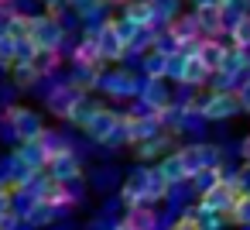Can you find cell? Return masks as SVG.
I'll use <instances>...</instances> for the list:
<instances>
[{
  "instance_id": "83f0119b",
  "label": "cell",
  "mask_w": 250,
  "mask_h": 230,
  "mask_svg": "<svg viewBox=\"0 0 250 230\" xmlns=\"http://www.w3.org/2000/svg\"><path fill=\"white\" fill-rule=\"evenodd\" d=\"M93 110H96V103H93V100H89V96L83 93V96H79V100H76V103L69 107L65 120H72V124H79V127H83V124H86V120L93 117Z\"/></svg>"
},
{
  "instance_id": "ffe728a7",
  "label": "cell",
  "mask_w": 250,
  "mask_h": 230,
  "mask_svg": "<svg viewBox=\"0 0 250 230\" xmlns=\"http://www.w3.org/2000/svg\"><path fill=\"white\" fill-rule=\"evenodd\" d=\"M124 18L134 24V28H141V31H147L151 24H154V7H151V0H134V4H127V11H124Z\"/></svg>"
},
{
  "instance_id": "f1b7e54d",
  "label": "cell",
  "mask_w": 250,
  "mask_h": 230,
  "mask_svg": "<svg viewBox=\"0 0 250 230\" xmlns=\"http://www.w3.org/2000/svg\"><path fill=\"white\" fill-rule=\"evenodd\" d=\"M226 216H229V220H233L236 227H250V192H247V196H240V199L233 203V209H229Z\"/></svg>"
},
{
  "instance_id": "e0dca14e",
  "label": "cell",
  "mask_w": 250,
  "mask_h": 230,
  "mask_svg": "<svg viewBox=\"0 0 250 230\" xmlns=\"http://www.w3.org/2000/svg\"><path fill=\"white\" fill-rule=\"evenodd\" d=\"M103 90H106L110 96H134V93H141V83H137V76L117 69V72H110V76L103 79Z\"/></svg>"
},
{
  "instance_id": "f35d334b",
  "label": "cell",
  "mask_w": 250,
  "mask_h": 230,
  "mask_svg": "<svg viewBox=\"0 0 250 230\" xmlns=\"http://www.w3.org/2000/svg\"><path fill=\"white\" fill-rule=\"evenodd\" d=\"M240 155H243V161H247V165H250V134H247V138H243V144H240Z\"/></svg>"
},
{
  "instance_id": "4316f807",
  "label": "cell",
  "mask_w": 250,
  "mask_h": 230,
  "mask_svg": "<svg viewBox=\"0 0 250 230\" xmlns=\"http://www.w3.org/2000/svg\"><path fill=\"white\" fill-rule=\"evenodd\" d=\"M158 172L168 179V185H178V182H188V175H185V168H182V161H178V155H165L161 158V165H158Z\"/></svg>"
},
{
  "instance_id": "9a60e30c",
  "label": "cell",
  "mask_w": 250,
  "mask_h": 230,
  "mask_svg": "<svg viewBox=\"0 0 250 230\" xmlns=\"http://www.w3.org/2000/svg\"><path fill=\"white\" fill-rule=\"evenodd\" d=\"M144 192H147V168H137V172H130L127 182L120 185V199H124V206L130 209V206H141V203H144Z\"/></svg>"
},
{
  "instance_id": "7a4b0ae2",
  "label": "cell",
  "mask_w": 250,
  "mask_h": 230,
  "mask_svg": "<svg viewBox=\"0 0 250 230\" xmlns=\"http://www.w3.org/2000/svg\"><path fill=\"white\" fill-rule=\"evenodd\" d=\"M35 52H45V55H55L65 42V28L59 21V14H38L31 18V31H28Z\"/></svg>"
},
{
  "instance_id": "cb8c5ba5",
  "label": "cell",
  "mask_w": 250,
  "mask_h": 230,
  "mask_svg": "<svg viewBox=\"0 0 250 230\" xmlns=\"http://www.w3.org/2000/svg\"><path fill=\"white\" fill-rule=\"evenodd\" d=\"M144 76H147V83H161L168 76V52H151L144 59Z\"/></svg>"
},
{
  "instance_id": "44dd1931",
  "label": "cell",
  "mask_w": 250,
  "mask_h": 230,
  "mask_svg": "<svg viewBox=\"0 0 250 230\" xmlns=\"http://www.w3.org/2000/svg\"><path fill=\"white\" fill-rule=\"evenodd\" d=\"M206 79H209V72L199 66V59H195V55H185L182 72H178V83H182V86H202Z\"/></svg>"
},
{
  "instance_id": "277c9868",
  "label": "cell",
  "mask_w": 250,
  "mask_h": 230,
  "mask_svg": "<svg viewBox=\"0 0 250 230\" xmlns=\"http://www.w3.org/2000/svg\"><path fill=\"white\" fill-rule=\"evenodd\" d=\"M7 124H11V131H14V138L21 141V144H28V141H38L42 134H45V124H42V117L31 110V107H7Z\"/></svg>"
},
{
  "instance_id": "b9f144b4",
  "label": "cell",
  "mask_w": 250,
  "mask_h": 230,
  "mask_svg": "<svg viewBox=\"0 0 250 230\" xmlns=\"http://www.w3.org/2000/svg\"><path fill=\"white\" fill-rule=\"evenodd\" d=\"M113 4H124V7H127V4H134V0H113Z\"/></svg>"
},
{
  "instance_id": "603a6c76",
  "label": "cell",
  "mask_w": 250,
  "mask_h": 230,
  "mask_svg": "<svg viewBox=\"0 0 250 230\" xmlns=\"http://www.w3.org/2000/svg\"><path fill=\"white\" fill-rule=\"evenodd\" d=\"M28 31H31V18L28 14H11V18H4V38H11V42H24L28 38Z\"/></svg>"
},
{
  "instance_id": "ab89813d",
  "label": "cell",
  "mask_w": 250,
  "mask_h": 230,
  "mask_svg": "<svg viewBox=\"0 0 250 230\" xmlns=\"http://www.w3.org/2000/svg\"><path fill=\"white\" fill-rule=\"evenodd\" d=\"M14 11H11V0H0V18H11Z\"/></svg>"
},
{
  "instance_id": "1f68e13d",
  "label": "cell",
  "mask_w": 250,
  "mask_h": 230,
  "mask_svg": "<svg viewBox=\"0 0 250 230\" xmlns=\"http://www.w3.org/2000/svg\"><path fill=\"white\" fill-rule=\"evenodd\" d=\"M165 144H168V141H165V134H158V138H147V141L137 148V155H141V158H151V155H158Z\"/></svg>"
},
{
  "instance_id": "4dcf8cb0",
  "label": "cell",
  "mask_w": 250,
  "mask_h": 230,
  "mask_svg": "<svg viewBox=\"0 0 250 230\" xmlns=\"http://www.w3.org/2000/svg\"><path fill=\"white\" fill-rule=\"evenodd\" d=\"M219 179H223V168H219V165H209V168H202V172L195 175V185L206 192V189H209L212 182H219Z\"/></svg>"
},
{
  "instance_id": "52a82bcc",
  "label": "cell",
  "mask_w": 250,
  "mask_h": 230,
  "mask_svg": "<svg viewBox=\"0 0 250 230\" xmlns=\"http://www.w3.org/2000/svg\"><path fill=\"white\" fill-rule=\"evenodd\" d=\"M199 114H202L206 120H229V117L240 114V100H236L233 90H216V93H209V100L199 107Z\"/></svg>"
},
{
  "instance_id": "8992f818",
  "label": "cell",
  "mask_w": 250,
  "mask_h": 230,
  "mask_svg": "<svg viewBox=\"0 0 250 230\" xmlns=\"http://www.w3.org/2000/svg\"><path fill=\"white\" fill-rule=\"evenodd\" d=\"M192 21L199 28L202 38H216L226 24V11L216 4V0H195V11H192Z\"/></svg>"
},
{
  "instance_id": "836d02e7",
  "label": "cell",
  "mask_w": 250,
  "mask_h": 230,
  "mask_svg": "<svg viewBox=\"0 0 250 230\" xmlns=\"http://www.w3.org/2000/svg\"><path fill=\"white\" fill-rule=\"evenodd\" d=\"M103 7V0H76V11L83 14V18H89V14H96Z\"/></svg>"
},
{
  "instance_id": "4fadbf2b",
  "label": "cell",
  "mask_w": 250,
  "mask_h": 230,
  "mask_svg": "<svg viewBox=\"0 0 250 230\" xmlns=\"http://www.w3.org/2000/svg\"><path fill=\"white\" fill-rule=\"evenodd\" d=\"M141 100H144V107H147L151 117H161V120H165V117L171 114V93H168L161 83H144Z\"/></svg>"
},
{
  "instance_id": "d4e9b609",
  "label": "cell",
  "mask_w": 250,
  "mask_h": 230,
  "mask_svg": "<svg viewBox=\"0 0 250 230\" xmlns=\"http://www.w3.org/2000/svg\"><path fill=\"white\" fill-rule=\"evenodd\" d=\"M168 192H171L168 179H165L158 168H147V192H144V206H147V203H154V199H165Z\"/></svg>"
},
{
  "instance_id": "6da1fadb",
  "label": "cell",
  "mask_w": 250,
  "mask_h": 230,
  "mask_svg": "<svg viewBox=\"0 0 250 230\" xmlns=\"http://www.w3.org/2000/svg\"><path fill=\"white\" fill-rule=\"evenodd\" d=\"M240 196H247L243 182H240V179H226V175H223L219 182H212V185H209V189L202 192V199H199V209L226 216V213L233 209V203H236Z\"/></svg>"
},
{
  "instance_id": "2e32d148",
  "label": "cell",
  "mask_w": 250,
  "mask_h": 230,
  "mask_svg": "<svg viewBox=\"0 0 250 230\" xmlns=\"http://www.w3.org/2000/svg\"><path fill=\"white\" fill-rule=\"evenodd\" d=\"M76 66L83 69V72H100V52H96V28L93 31H86V38H83V45L76 48Z\"/></svg>"
},
{
  "instance_id": "d6a6232c",
  "label": "cell",
  "mask_w": 250,
  "mask_h": 230,
  "mask_svg": "<svg viewBox=\"0 0 250 230\" xmlns=\"http://www.w3.org/2000/svg\"><path fill=\"white\" fill-rule=\"evenodd\" d=\"M0 66H14V42L11 38H4V35H0Z\"/></svg>"
},
{
  "instance_id": "7bdbcfd3",
  "label": "cell",
  "mask_w": 250,
  "mask_h": 230,
  "mask_svg": "<svg viewBox=\"0 0 250 230\" xmlns=\"http://www.w3.org/2000/svg\"><path fill=\"white\" fill-rule=\"evenodd\" d=\"M113 230H130V227H124V223H117V227H113Z\"/></svg>"
},
{
  "instance_id": "7c38bea8",
  "label": "cell",
  "mask_w": 250,
  "mask_h": 230,
  "mask_svg": "<svg viewBox=\"0 0 250 230\" xmlns=\"http://www.w3.org/2000/svg\"><path fill=\"white\" fill-rule=\"evenodd\" d=\"M223 52H226V45H223L219 38H199V45H195L188 55H195L199 66H202L209 76H216V72H219V62H223Z\"/></svg>"
},
{
  "instance_id": "d6986e66",
  "label": "cell",
  "mask_w": 250,
  "mask_h": 230,
  "mask_svg": "<svg viewBox=\"0 0 250 230\" xmlns=\"http://www.w3.org/2000/svg\"><path fill=\"white\" fill-rule=\"evenodd\" d=\"M124 227H130V230H158V213L151 209V206H130L127 209V216H124Z\"/></svg>"
},
{
  "instance_id": "ba28073f",
  "label": "cell",
  "mask_w": 250,
  "mask_h": 230,
  "mask_svg": "<svg viewBox=\"0 0 250 230\" xmlns=\"http://www.w3.org/2000/svg\"><path fill=\"white\" fill-rule=\"evenodd\" d=\"M168 38H171V48H175V52L188 55V52L199 45V28H195L192 14H188V18H168Z\"/></svg>"
},
{
  "instance_id": "74e56055",
  "label": "cell",
  "mask_w": 250,
  "mask_h": 230,
  "mask_svg": "<svg viewBox=\"0 0 250 230\" xmlns=\"http://www.w3.org/2000/svg\"><path fill=\"white\" fill-rule=\"evenodd\" d=\"M236 93V100H240V110H250V79L240 86V90H233Z\"/></svg>"
},
{
  "instance_id": "f546056e",
  "label": "cell",
  "mask_w": 250,
  "mask_h": 230,
  "mask_svg": "<svg viewBox=\"0 0 250 230\" xmlns=\"http://www.w3.org/2000/svg\"><path fill=\"white\" fill-rule=\"evenodd\" d=\"M52 216H55V209L45 206V203H35V206L28 209V223H31V227H42V223H48Z\"/></svg>"
},
{
  "instance_id": "30bf717a",
  "label": "cell",
  "mask_w": 250,
  "mask_h": 230,
  "mask_svg": "<svg viewBox=\"0 0 250 230\" xmlns=\"http://www.w3.org/2000/svg\"><path fill=\"white\" fill-rule=\"evenodd\" d=\"M45 172H48V179L52 182H72V179H79L83 175V165H79V158L69 151V148H62V151H55L48 161H45Z\"/></svg>"
},
{
  "instance_id": "5b68a950",
  "label": "cell",
  "mask_w": 250,
  "mask_h": 230,
  "mask_svg": "<svg viewBox=\"0 0 250 230\" xmlns=\"http://www.w3.org/2000/svg\"><path fill=\"white\" fill-rule=\"evenodd\" d=\"M83 131H86L93 141L110 144V141H117V138H120V114H117V110H110V107H96V110H93V117L83 124Z\"/></svg>"
},
{
  "instance_id": "484cf974",
  "label": "cell",
  "mask_w": 250,
  "mask_h": 230,
  "mask_svg": "<svg viewBox=\"0 0 250 230\" xmlns=\"http://www.w3.org/2000/svg\"><path fill=\"white\" fill-rule=\"evenodd\" d=\"M11 76H14V86L18 90H28V86H35L42 76H38V69H35V62H14L11 66Z\"/></svg>"
},
{
  "instance_id": "3957f363",
  "label": "cell",
  "mask_w": 250,
  "mask_h": 230,
  "mask_svg": "<svg viewBox=\"0 0 250 230\" xmlns=\"http://www.w3.org/2000/svg\"><path fill=\"white\" fill-rule=\"evenodd\" d=\"M161 117H144V114H120V138L130 141V144H144L147 138H158L161 134Z\"/></svg>"
},
{
  "instance_id": "9c48e42d",
  "label": "cell",
  "mask_w": 250,
  "mask_h": 230,
  "mask_svg": "<svg viewBox=\"0 0 250 230\" xmlns=\"http://www.w3.org/2000/svg\"><path fill=\"white\" fill-rule=\"evenodd\" d=\"M96 52H100V62H117V59H124L127 45L120 42L113 18H106V21L96 28Z\"/></svg>"
},
{
  "instance_id": "ac0fdd59",
  "label": "cell",
  "mask_w": 250,
  "mask_h": 230,
  "mask_svg": "<svg viewBox=\"0 0 250 230\" xmlns=\"http://www.w3.org/2000/svg\"><path fill=\"white\" fill-rule=\"evenodd\" d=\"M79 96H83V93H79L72 83H69V86H55V90L48 93V110H52L55 117H65V114H69V107H72Z\"/></svg>"
},
{
  "instance_id": "8d00e7d4",
  "label": "cell",
  "mask_w": 250,
  "mask_h": 230,
  "mask_svg": "<svg viewBox=\"0 0 250 230\" xmlns=\"http://www.w3.org/2000/svg\"><path fill=\"white\" fill-rule=\"evenodd\" d=\"M171 230H199V223H195V209H185V216H182Z\"/></svg>"
},
{
  "instance_id": "7402d4cb",
  "label": "cell",
  "mask_w": 250,
  "mask_h": 230,
  "mask_svg": "<svg viewBox=\"0 0 250 230\" xmlns=\"http://www.w3.org/2000/svg\"><path fill=\"white\" fill-rule=\"evenodd\" d=\"M229 48H240V52L250 48V11L229 24Z\"/></svg>"
},
{
  "instance_id": "5bb4252c",
  "label": "cell",
  "mask_w": 250,
  "mask_h": 230,
  "mask_svg": "<svg viewBox=\"0 0 250 230\" xmlns=\"http://www.w3.org/2000/svg\"><path fill=\"white\" fill-rule=\"evenodd\" d=\"M14 161H18L28 175H35V172H42V168H45L48 151H45V144H42V141H28V144H21V148H18Z\"/></svg>"
},
{
  "instance_id": "8fae6325",
  "label": "cell",
  "mask_w": 250,
  "mask_h": 230,
  "mask_svg": "<svg viewBox=\"0 0 250 230\" xmlns=\"http://www.w3.org/2000/svg\"><path fill=\"white\" fill-rule=\"evenodd\" d=\"M175 155H178V161H182V168H185L188 179H195V175H199L202 168H209L212 158H216L206 144H185V148H178Z\"/></svg>"
},
{
  "instance_id": "d590c367",
  "label": "cell",
  "mask_w": 250,
  "mask_h": 230,
  "mask_svg": "<svg viewBox=\"0 0 250 230\" xmlns=\"http://www.w3.org/2000/svg\"><path fill=\"white\" fill-rule=\"evenodd\" d=\"M11 199H14V192L0 185V220H4V216H11V206H14Z\"/></svg>"
},
{
  "instance_id": "e575fe53",
  "label": "cell",
  "mask_w": 250,
  "mask_h": 230,
  "mask_svg": "<svg viewBox=\"0 0 250 230\" xmlns=\"http://www.w3.org/2000/svg\"><path fill=\"white\" fill-rule=\"evenodd\" d=\"M182 62H185V55H182V52H168V76H171V79H178Z\"/></svg>"
},
{
  "instance_id": "60d3db41",
  "label": "cell",
  "mask_w": 250,
  "mask_h": 230,
  "mask_svg": "<svg viewBox=\"0 0 250 230\" xmlns=\"http://www.w3.org/2000/svg\"><path fill=\"white\" fill-rule=\"evenodd\" d=\"M42 4H48V7H52V11H55V7H59V4H62V0H42Z\"/></svg>"
}]
</instances>
